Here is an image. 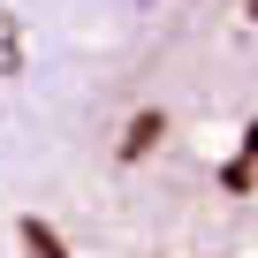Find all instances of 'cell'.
I'll list each match as a JSON object with an SVG mask.
<instances>
[{"mask_svg": "<svg viewBox=\"0 0 258 258\" xmlns=\"http://www.w3.org/2000/svg\"><path fill=\"white\" fill-rule=\"evenodd\" d=\"M160 137H167V114H137V121H129V137H121V160H145Z\"/></svg>", "mask_w": 258, "mask_h": 258, "instance_id": "1", "label": "cell"}, {"mask_svg": "<svg viewBox=\"0 0 258 258\" xmlns=\"http://www.w3.org/2000/svg\"><path fill=\"white\" fill-rule=\"evenodd\" d=\"M23 250H31V258H69V250H61V235H53L46 220H23Z\"/></svg>", "mask_w": 258, "mask_h": 258, "instance_id": "2", "label": "cell"}, {"mask_svg": "<svg viewBox=\"0 0 258 258\" xmlns=\"http://www.w3.org/2000/svg\"><path fill=\"white\" fill-rule=\"evenodd\" d=\"M243 152H258V121H250V129H243Z\"/></svg>", "mask_w": 258, "mask_h": 258, "instance_id": "3", "label": "cell"}, {"mask_svg": "<svg viewBox=\"0 0 258 258\" xmlns=\"http://www.w3.org/2000/svg\"><path fill=\"white\" fill-rule=\"evenodd\" d=\"M250 16H258V0H250Z\"/></svg>", "mask_w": 258, "mask_h": 258, "instance_id": "4", "label": "cell"}]
</instances>
